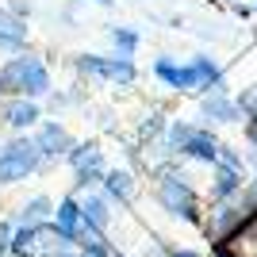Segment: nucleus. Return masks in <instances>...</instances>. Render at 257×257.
<instances>
[{
    "mask_svg": "<svg viewBox=\"0 0 257 257\" xmlns=\"http://www.w3.org/2000/svg\"><path fill=\"white\" fill-rule=\"evenodd\" d=\"M158 131H161V115H150L142 123V135H158Z\"/></svg>",
    "mask_w": 257,
    "mask_h": 257,
    "instance_id": "19",
    "label": "nucleus"
},
{
    "mask_svg": "<svg viewBox=\"0 0 257 257\" xmlns=\"http://www.w3.org/2000/svg\"><path fill=\"white\" fill-rule=\"evenodd\" d=\"M69 161H73V169H77V184H88L104 173V154H100L96 142L73 146V150H69Z\"/></svg>",
    "mask_w": 257,
    "mask_h": 257,
    "instance_id": "4",
    "label": "nucleus"
},
{
    "mask_svg": "<svg viewBox=\"0 0 257 257\" xmlns=\"http://www.w3.org/2000/svg\"><path fill=\"white\" fill-rule=\"evenodd\" d=\"M192 131H196V127H188V123H173V127H169V150H173V154H181V150H184V142L192 139Z\"/></svg>",
    "mask_w": 257,
    "mask_h": 257,
    "instance_id": "17",
    "label": "nucleus"
},
{
    "mask_svg": "<svg viewBox=\"0 0 257 257\" xmlns=\"http://www.w3.org/2000/svg\"><path fill=\"white\" fill-rule=\"evenodd\" d=\"M0 92L4 96H27V100L46 96L50 92V69L31 54H20V58L0 65Z\"/></svg>",
    "mask_w": 257,
    "mask_h": 257,
    "instance_id": "1",
    "label": "nucleus"
},
{
    "mask_svg": "<svg viewBox=\"0 0 257 257\" xmlns=\"http://www.w3.org/2000/svg\"><path fill=\"white\" fill-rule=\"evenodd\" d=\"M35 165H39L35 142L16 139V142H8V146H0V184H16V181H23V177H31Z\"/></svg>",
    "mask_w": 257,
    "mask_h": 257,
    "instance_id": "2",
    "label": "nucleus"
},
{
    "mask_svg": "<svg viewBox=\"0 0 257 257\" xmlns=\"http://www.w3.org/2000/svg\"><path fill=\"white\" fill-rule=\"evenodd\" d=\"M104 188H107L111 196H119V200H127V196L135 192V181H131V173H119V169H111V173L104 177Z\"/></svg>",
    "mask_w": 257,
    "mask_h": 257,
    "instance_id": "13",
    "label": "nucleus"
},
{
    "mask_svg": "<svg viewBox=\"0 0 257 257\" xmlns=\"http://www.w3.org/2000/svg\"><path fill=\"white\" fill-rule=\"evenodd\" d=\"M104 81L131 85V81H135V65H131V58H123V54H115V58H104Z\"/></svg>",
    "mask_w": 257,
    "mask_h": 257,
    "instance_id": "12",
    "label": "nucleus"
},
{
    "mask_svg": "<svg viewBox=\"0 0 257 257\" xmlns=\"http://www.w3.org/2000/svg\"><path fill=\"white\" fill-rule=\"evenodd\" d=\"M88 4H100V8H107V4H111V0H88Z\"/></svg>",
    "mask_w": 257,
    "mask_h": 257,
    "instance_id": "21",
    "label": "nucleus"
},
{
    "mask_svg": "<svg viewBox=\"0 0 257 257\" xmlns=\"http://www.w3.org/2000/svg\"><path fill=\"white\" fill-rule=\"evenodd\" d=\"M43 215H50V200H46V196H35L31 204H27V219H43Z\"/></svg>",
    "mask_w": 257,
    "mask_h": 257,
    "instance_id": "18",
    "label": "nucleus"
},
{
    "mask_svg": "<svg viewBox=\"0 0 257 257\" xmlns=\"http://www.w3.org/2000/svg\"><path fill=\"white\" fill-rule=\"evenodd\" d=\"M39 119H43V111H39V104L27 100V96L8 100V104L0 107V123H8L12 131H27V127H35Z\"/></svg>",
    "mask_w": 257,
    "mask_h": 257,
    "instance_id": "5",
    "label": "nucleus"
},
{
    "mask_svg": "<svg viewBox=\"0 0 257 257\" xmlns=\"http://www.w3.org/2000/svg\"><path fill=\"white\" fill-rule=\"evenodd\" d=\"M238 104H242V107H249V111L257 115V88H253V92H242V100H238Z\"/></svg>",
    "mask_w": 257,
    "mask_h": 257,
    "instance_id": "20",
    "label": "nucleus"
},
{
    "mask_svg": "<svg viewBox=\"0 0 257 257\" xmlns=\"http://www.w3.org/2000/svg\"><path fill=\"white\" fill-rule=\"evenodd\" d=\"M81 219H85V215H81V204H77V200H62V204H58V234L73 238Z\"/></svg>",
    "mask_w": 257,
    "mask_h": 257,
    "instance_id": "11",
    "label": "nucleus"
},
{
    "mask_svg": "<svg viewBox=\"0 0 257 257\" xmlns=\"http://www.w3.org/2000/svg\"><path fill=\"white\" fill-rule=\"evenodd\" d=\"M181 154H188V158H200V161H215L219 158V139H215L211 131H200L196 127L192 131V139L184 142V150Z\"/></svg>",
    "mask_w": 257,
    "mask_h": 257,
    "instance_id": "8",
    "label": "nucleus"
},
{
    "mask_svg": "<svg viewBox=\"0 0 257 257\" xmlns=\"http://www.w3.org/2000/svg\"><path fill=\"white\" fill-rule=\"evenodd\" d=\"M154 77L165 81L169 88H192V73H188V65H177L169 58H158L154 62Z\"/></svg>",
    "mask_w": 257,
    "mask_h": 257,
    "instance_id": "9",
    "label": "nucleus"
},
{
    "mask_svg": "<svg viewBox=\"0 0 257 257\" xmlns=\"http://www.w3.org/2000/svg\"><path fill=\"white\" fill-rule=\"evenodd\" d=\"M111 43H115V50L123 54V58H131V50L139 46V35L127 31V27H115V31H111Z\"/></svg>",
    "mask_w": 257,
    "mask_h": 257,
    "instance_id": "16",
    "label": "nucleus"
},
{
    "mask_svg": "<svg viewBox=\"0 0 257 257\" xmlns=\"http://www.w3.org/2000/svg\"><path fill=\"white\" fill-rule=\"evenodd\" d=\"M204 115L219 119V123H234L238 119V104L226 100V92H211V96L204 100Z\"/></svg>",
    "mask_w": 257,
    "mask_h": 257,
    "instance_id": "10",
    "label": "nucleus"
},
{
    "mask_svg": "<svg viewBox=\"0 0 257 257\" xmlns=\"http://www.w3.org/2000/svg\"><path fill=\"white\" fill-rule=\"evenodd\" d=\"M158 200L169 207L173 215L196 219V196H192V188L184 184V177H177V173H165V181L158 184Z\"/></svg>",
    "mask_w": 257,
    "mask_h": 257,
    "instance_id": "3",
    "label": "nucleus"
},
{
    "mask_svg": "<svg viewBox=\"0 0 257 257\" xmlns=\"http://www.w3.org/2000/svg\"><path fill=\"white\" fill-rule=\"evenodd\" d=\"M27 43V23L16 20L8 8H0V50H16Z\"/></svg>",
    "mask_w": 257,
    "mask_h": 257,
    "instance_id": "7",
    "label": "nucleus"
},
{
    "mask_svg": "<svg viewBox=\"0 0 257 257\" xmlns=\"http://www.w3.org/2000/svg\"><path fill=\"white\" fill-rule=\"evenodd\" d=\"M35 150H39V158H58V154L73 150V139H69V131L62 123H43L39 139H35Z\"/></svg>",
    "mask_w": 257,
    "mask_h": 257,
    "instance_id": "6",
    "label": "nucleus"
},
{
    "mask_svg": "<svg viewBox=\"0 0 257 257\" xmlns=\"http://www.w3.org/2000/svg\"><path fill=\"white\" fill-rule=\"evenodd\" d=\"M242 188V173L238 169H215V196H230V192H238Z\"/></svg>",
    "mask_w": 257,
    "mask_h": 257,
    "instance_id": "14",
    "label": "nucleus"
},
{
    "mask_svg": "<svg viewBox=\"0 0 257 257\" xmlns=\"http://www.w3.org/2000/svg\"><path fill=\"white\" fill-rule=\"evenodd\" d=\"M81 215H85L88 226H104V223H107V204L92 196V200H85V204H81Z\"/></svg>",
    "mask_w": 257,
    "mask_h": 257,
    "instance_id": "15",
    "label": "nucleus"
}]
</instances>
